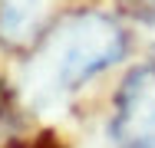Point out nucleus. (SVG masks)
I'll return each mask as SVG.
<instances>
[{
    "mask_svg": "<svg viewBox=\"0 0 155 148\" xmlns=\"http://www.w3.org/2000/svg\"><path fill=\"white\" fill-rule=\"evenodd\" d=\"M122 53V27L106 13L83 10L50 30V36L40 43V53L33 59L30 79L43 95L73 92L102 69H109L112 63H119Z\"/></svg>",
    "mask_w": 155,
    "mask_h": 148,
    "instance_id": "nucleus-1",
    "label": "nucleus"
},
{
    "mask_svg": "<svg viewBox=\"0 0 155 148\" xmlns=\"http://www.w3.org/2000/svg\"><path fill=\"white\" fill-rule=\"evenodd\" d=\"M116 148H155V66L132 69L119 86L112 112Z\"/></svg>",
    "mask_w": 155,
    "mask_h": 148,
    "instance_id": "nucleus-2",
    "label": "nucleus"
},
{
    "mask_svg": "<svg viewBox=\"0 0 155 148\" xmlns=\"http://www.w3.org/2000/svg\"><path fill=\"white\" fill-rule=\"evenodd\" d=\"M43 0H0V43L27 46L40 36Z\"/></svg>",
    "mask_w": 155,
    "mask_h": 148,
    "instance_id": "nucleus-3",
    "label": "nucleus"
},
{
    "mask_svg": "<svg viewBox=\"0 0 155 148\" xmlns=\"http://www.w3.org/2000/svg\"><path fill=\"white\" fill-rule=\"evenodd\" d=\"M135 3H142V7H149V10L155 13V0H135Z\"/></svg>",
    "mask_w": 155,
    "mask_h": 148,
    "instance_id": "nucleus-4",
    "label": "nucleus"
}]
</instances>
